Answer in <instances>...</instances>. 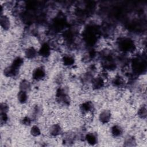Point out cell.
<instances>
[{"label": "cell", "instance_id": "obj_1", "mask_svg": "<svg viewBox=\"0 0 147 147\" xmlns=\"http://www.w3.org/2000/svg\"><path fill=\"white\" fill-rule=\"evenodd\" d=\"M117 46L121 51L125 53L134 52L137 48L135 42L131 38L127 37H122L119 38Z\"/></svg>", "mask_w": 147, "mask_h": 147}, {"label": "cell", "instance_id": "obj_2", "mask_svg": "<svg viewBox=\"0 0 147 147\" xmlns=\"http://www.w3.org/2000/svg\"><path fill=\"white\" fill-rule=\"evenodd\" d=\"M79 110L81 114L86 118L92 117L95 111V105L90 100L82 102L79 106Z\"/></svg>", "mask_w": 147, "mask_h": 147}, {"label": "cell", "instance_id": "obj_3", "mask_svg": "<svg viewBox=\"0 0 147 147\" xmlns=\"http://www.w3.org/2000/svg\"><path fill=\"white\" fill-rule=\"evenodd\" d=\"M56 102L64 107L69 106L71 103V98L67 91L63 87L57 89L55 93Z\"/></svg>", "mask_w": 147, "mask_h": 147}, {"label": "cell", "instance_id": "obj_4", "mask_svg": "<svg viewBox=\"0 0 147 147\" xmlns=\"http://www.w3.org/2000/svg\"><path fill=\"white\" fill-rule=\"evenodd\" d=\"M47 76V71L43 65L36 67L32 72V79L34 82H40L44 80Z\"/></svg>", "mask_w": 147, "mask_h": 147}, {"label": "cell", "instance_id": "obj_5", "mask_svg": "<svg viewBox=\"0 0 147 147\" xmlns=\"http://www.w3.org/2000/svg\"><path fill=\"white\" fill-rule=\"evenodd\" d=\"M48 133L52 138H57L63 134V127L59 122H53L49 126Z\"/></svg>", "mask_w": 147, "mask_h": 147}, {"label": "cell", "instance_id": "obj_6", "mask_svg": "<svg viewBox=\"0 0 147 147\" xmlns=\"http://www.w3.org/2000/svg\"><path fill=\"white\" fill-rule=\"evenodd\" d=\"M112 112L108 109H104L100 110L98 115V119L102 125L109 124L112 119Z\"/></svg>", "mask_w": 147, "mask_h": 147}, {"label": "cell", "instance_id": "obj_7", "mask_svg": "<svg viewBox=\"0 0 147 147\" xmlns=\"http://www.w3.org/2000/svg\"><path fill=\"white\" fill-rule=\"evenodd\" d=\"M38 56L42 59L48 58L52 53V46L48 42H42L38 48Z\"/></svg>", "mask_w": 147, "mask_h": 147}, {"label": "cell", "instance_id": "obj_8", "mask_svg": "<svg viewBox=\"0 0 147 147\" xmlns=\"http://www.w3.org/2000/svg\"><path fill=\"white\" fill-rule=\"evenodd\" d=\"M38 57V48L33 45L27 46L24 50V57L28 60H33Z\"/></svg>", "mask_w": 147, "mask_h": 147}, {"label": "cell", "instance_id": "obj_9", "mask_svg": "<svg viewBox=\"0 0 147 147\" xmlns=\"http://www.w3.org/2000/svg\"><path fill=\"white\" fill-rule=\"evenodd\" d=\"M84 140L85 142L89 145L94 146L98 143V136L96 132L88 131L84 136Z\"/></svg>", "mask_w": 147, "mask_h": 147}, {"label": "cell", "instance_id": "obj_10", "mask_svg": "<svg viewBox=\"0 0 147 147\" xmlns=\"http://www.w3.org/2000/svg\"><path fill=\"white\" fill-rule=\"evenodd\" d=\"M111 84L114 87L118 89H121L123 88L125 86L126 83L125 79L124 78L123 76H122L121 75L117 74V75H115L112 78L111 80Z\"/></svg>", "mask_w": 147, "mask_h": 147}, {"label": "cell", "instance_id": "obj_11", "mask_svg": "<svg viewBox=\"0 0 147 147\" xmlns=\"http://www.w3.org/2000/svg\"><path fill=\"white\" fill-rule=\"evenodd\" d=\"M61 63L65 67H71L75 65L76 59L72 55L65 53L61 57Z\"/></svg>", "mask_w": 147, "mask_h": 147}, {"label": "cell", "instance_id": "obj_12", "mask_svg": "<svg viewBox=\"0 0 147 147\" xmlns=\"http://www.w3.org/2000/svg\"><path fill=\"white\" fill-rule=\"evenodd\" d=\"M0 25L1 29L4 31H8L11 26V21L10 17L6 14L4 13L1 15Z\"/></svg>", "mask_w": 147, "mask_h": 147}, {"label": "cell", "instance_id": "obj_13", "mask_svg": "<svg viewBox=\"0 0 147 147\" xmlns=\"http://www.w3.org/2000/svg\"><path fill=\"white\" fill-rule=\"evenodd\" d=\"M20 70L17 69L11 66L10 64L4 68L3 71V74L4 76L7 78H16L19 73Z\"/></svg>", "mask_w": 147, "mask_h": 147}, {"label": "cell", "instance_id": "obj_14", "mask_svg": "<svg viewBox=\"0 0 147 147\" xmlns=\"http://www.w3.org/2000/svg\"><path fill=\"white\" fill-rule=\"evenodd\" d=\"M110 133L114 138H119L122 137L123 134V128L120 125L114 124L110 127Z\"/></svg>", "mask_w": 147, "mask_h": 147}, {"label": "cell", "instance_id": "obj_15", "mask_svg": "<svg viewBox=\"0 0 147 147\" xmlns=\"http://www.w3.org/2000/svg\"><path fill=\"white\" fill-rule=\"evenodd\" d=\"M16 98L20 104L25 105L28 103L29 99V92L22 90H19L17 94Z\"/></svg>", "mask_w": 147, "mask_h": 147}, {"label": "cell", "instance_id": "obj_16", "mask_svg": "<svg viewBox=\"0 0 147 147\" xmlns=\"http://www.w3.org/2000/svg\"><path fill=\"white\" fill-rule=\"evenodd\" d=\"M25 63V58L21 56H15L12 60L10 65L15 68L20 70Z\"/></svg>", "mask_w": 147, "mask_h": 147}, {"label": "cell", "instance_id": "obj_17", "mask_svg": "<svg viewBox=\"0 0 147 147\" xmlns=\"http://www.w3.org/2000/svg\"><path fill=\"white\" fill-rule=\"evenodd\" d=\"M18 88L19 90H22L29 92L32 89V83L27 79H22L19 82Z\"/></svg>", "mask_w": 147, "mask_h": 147}, {"label": "cell", "instance_id": "obj_18", "mask_svg": "<svg viewBox=\"0 0 147 147\" xmlns=\"http://www.w3.org/2000/svg\"><path fill=\"white\" fill-rule=\"evenodd\" d=\"M29 133L31 135V136L33 137H38L42 134V130L38 125L36 124H32L30 126Z\"/></svg>", "mask_w": 147, "mask_h": 147}, {"label": "cell", "instance_id": "obj_19", "mask_svg": "<svg viewBox=\"0 0 147 147\" xmlns=\"http://www.w3.org/2000/svg\"><path fill=\"white\" fill-rule=\"evenodd\" d=\"M137 115L138 117L141 119H146L147 115L146 104H142L138 107L137 111Z\"/></svg>", "mask_w": 147, "mask_h": 147}, {"label": "cell", "instance_id": "obj_20", "mask_svg": "<svg viewBox=\"0 0 147 147\" xmlns=\"http://www.w3.org/2000/svg\"><path fill=\"white\" fill-rule=\"evenodd\" d=\"M42 109L41 107L36 105H34L32 109V115L30 117L32 118L33 119L34 118H38L39 117H40Z\"/></svg>", "mask_w": 147, "mask_h": 147}, {"label": "cell", "instance_id": "obj_21", "mask_svg": "<svg viewBox=\"0 0 147 147\" xmlns=\"http://www.w3.org/2000/svg\"><path fill=\"white\" fill-rule=\"evenodd\" d=\"M136 143V138L131 135H127L126 136L123 141V144L125 146H134L135 144Z\"/></svg>", "mask_w": 147, "mask_h": 147}, {"label": "cell", "instance_id": "obj_22", "mask_svg": "<svg viewBox=\"0 0 147 147\" xmlns=\"http://www.w3.org/2000/svg\"><path fill=\"white\" fill-rule=\"evenodd\" d=\"M21 123L25 126H30L32 125L33 119L30 116L24 115L21 119Z\"/></svg>", "mask_w": 147, "mask_h": 147}, {"label": "cell", "instance_id": "obj_23", "mask_svg": "<svg viewBox=\"0 0 147 147\" xmlns=\"http://www.w3.org/2000/svg\"><path fill=\"white\" fill-rule=\"evenodd\" d=\"M0 114V122L1 125H5V124H7L9 121V114L6 113H1Z\"/></svg>", "mask_w": 147, "mask_h": 147}, {"label": "cell", "instance_id": "obj_24", "mask_svg": "<svg viewBox=\"0 0 147 147\" xmlns=\"http://www.w3.org/2000/svg\"><path fill=\"white\" fill-rule=\"evenodd\" d=\"M10 110V106L6 102H2L1 103L0 106V111L1 113H8Z\"/></svg>", "mask_w": 147, "mask_h": 147}]
</instances>
